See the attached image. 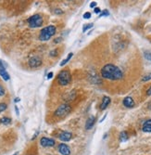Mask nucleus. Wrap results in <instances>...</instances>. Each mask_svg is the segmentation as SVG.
Instances as JSON below:
<instances>
[{
	"instance_id": "1",
	"label": "nucleus",
	"mask_w": 151,
	"mask_h": 155,
	"mask_svg": "<svg viewBox=\"0 0 151 155\" xmlns=\"http://www.w3.org/2000/svg\"><path fill=\"white\" fill-rule=\"evenodd\" d=\"M101 76L104 79L111 81H119L123 78V73L121 70L112 63H108L102 67Z\"/></svg>"
},
{
	"instance_id": "2",
	"label": "nucleus",
	"mask_w": 151,
	"mask_h": 155,
	"mask_svg": "<svg viewBox=\"0 0 151 155\" xmlns=\"http://www.w3.org/2000/svg\"><path fill=\"white\" fill-rule=\"evenodd\" d=\"M56 33H57V28L55 25L46 26L40 31L38 38L40 41H43V42L48 41L52 36H54L55 34H56Z\"/></svg>"
},
{
	"instance_id": "3",
	"label": "nucleus",
	"mask_w": 151,
	"mask_h": 155,
	"mask_svg": "<svg viewBox=\"0 0 151 155\" xmlns=\"http://www.w3.org/2000/svg\"><path fill=\"white\" fill-rule=\"evenodd\" d=\"M58 83L60 86H68L72 82V74L69 70H62L57 76Z\"/></svg>"
},
{
	"instance_id": "4",
	"label": "nucleus",
	"mask_w": 151,
	"mask_h": 155,
	"mask_svg": "<svg viewBox=\"0 0 151 155\" xmlns=\"http://www.w3.org/2000/svg\"><path fill=\"white\" fill-rule=\"evenodd\" d=\"M27 23L31 28H38L44 24V18L41 14H34L27 20Z\"/></svg>"
},
{
	"instance_id": "5",
	"label": "nucleus",
	"mask_w": 151,
	"mask_h": 155,
	"mask_svg": "<svg viewBox=\"0 0 151 155\" xmlns=\"http://www.w3.org/2000/svg\"><path fill=\"white\" fill-rule=\"evenodd\" d=\"M71 111H72V107L70 106V105H69L68 103H63V104L59 105L58 109L55 111L54 115L57 116V117H59V118H62V117H65L66 115L70 114Z\"/></svg>"
},
{
	"instance_id": "6",
	"label": "nucleus",
	"mask_w": 151,
	"mask_h": 155,
	"mask_svg": "<svg viewBox=\"0 0 151 155\" xmlns=\"http://www.w3.org/2000/svg\"><path fill=\"white\" fill-rule=\"evenodd\" d=\"M42 59H41L39 56H33V57H32L29 61H28V64L30 66V68L32 69H36L38 67H40L41 65H42Z\"/></svg>"
},
{
	"instance_id": "7",
	"label": "nucleus",
	"mask_w": 151,
	"mask_h": 155,
	"mask_svg": "<svg viewBox=\"0 0 151 155\" xmlns=\"http://www.w3.org/2000/svg\"><path fill=\"white\" fill-rule=\"evenodd\" d=\"M40 144L44 148H51L56 145V141H55V139H53V138L43 137L40 139Z\"/></svg>"
},
{
	"instance_id": "8",
	"label": "nucleus",
	"mask_w": 151,
	"mask_h": 155,
	"mask_svg": "<svg viewBox=\"0 0 151 155\" xmlns=\"http://www.w3.org/2000/svg\"><path fill=\"white\" fill-rule=\"evenodd\" d=\"M62 142H68L72 138V134L71 132H68V131H62L61 133L59 134V137H58Z\"/></svg>"
},
{
	"instance_id": "9",
	"label": "nucleus",
	"mask_w": 151,
	"mask_h": 155,
	"mask_svg": "<svg viewBox=\"0 0 151 155\" xmlns=\"http://www.w3.org/2000/svg\"><path fill=\"white\" fill-rule=\"evenodd\" d=\"M58 151L61 155H71V149L67 144L60 143L58 146Z\"/></svg>"
},
{
	"instance_id": "10",
	"label": "nucleus",
	"mask_w": 151,
	"mask_h": 155,
	"mask_svg": "<svg viewBox=\"0 0 151 155\" xmlns=\"http://www.w3.org/2000/svg\"><path fill=\"white\" fill-rule=\"evenodd\" d=\"M122 104L126 108H134L135 106V102L132 97H125L122 100Z\"/></svg>"
},
{
	"instance_id": "11",
	"label": "nucleus",
	"mask_w": 151,
	"mask_h": 155,
	"mask_svg": "<svg viewBox=\"0 0 151 155\" xmlns=\"http://www.w3.org/2000/svg\"><path fill=\"white\" fill-rule=\"evenodd\" d=\"M111 98L108 97V96H104V97H103L102 102H101V104H100V110H105V109H107V107H108V105L111 104Z\"/></svg>"
},
{
	"instance_id": "12",
	"label": "nucleus",
	"mask_w": 151,
	"mask_h": 155,
	"mask_svg": "<svg viewBox=\"0 0 151 155\" xmlns=\"http://www.w3.org/2000/svg\"><path fill=\"white\" fill-rule=\"evenodd\" d=\"M95 116H90L87 119V121L85 123V129L90 130L95 125Z\"/></svg>"
},
{
	"instance_id": "13",
	"label": "nucleus",
	"mask_w": 151,
	"mask_h": 155,
	"mask_svg": "<svg viewBox=\"0 0 151 155\" xmlns=\"http://www.w3.org/2000/svg\"><path fill=\"white\" fill-rule=\"evenodd\" d=\"M142 130L146 133H151V119H148L143 124Z\"/></svg>"
},
{
	"instance_id": "14",
	"label": "nucleus",
	"mask_w": 151,
	"mask_h": 155,
	"mask_svg": "<svg viewBox=\"0 0 151 155\" xmlns=\"http://www.w3.org/2000/svg\"><path fill=\"white\" fill-rule=\"evenodd\" d=\"M0 76H1L3 80H5V81H9L10 79L9 74L6 71V69H0Z\"/></svg>"
},
{
	"instance_id": "15",
	"label": "nucleus",
	"mask_w": 151,
	"mask_h": 155,
	"mask_svg": "<svg viewBox=\"0 0 151 155\" xmlns=\"http://www.w3.org/2000/svg\"><path fill=\"white\" fill-rule=\"evenodd\" d=\"M72 56H73V53H72V52H71V53H69L67 57H66L62 61L60 62V66H64V65L66 64V63H68L69 61L71 60V59L72 58Z\"/></svg>"
},
{
	"instance_id": "16",
	"label": "nucleus",
	"mask_w": 151,
	"mask_h": 155,
	"mask_svg": "<svg viewBox=\"0 0 151 155\" xmlns=\"http://www.w3.org/2000/svg\"><path fill=\"white\" fill-rule=\"evenodd\" d=\"M129 138V137H128V134H127V132L126 131H122L121 134H120V140L121 142H124V141H126V140Z\"/></svg>"
},
{
	"instance_id": "17",
	"label": "nucleus",
	"mask_w": 151,
	"mask_h": 155,
	"mask_svg": "<svg viewBox=\"0 0 151 155\" xmlns=\"http://www.w3.org/2000/svg\"><path fill=\"white\" fill-rule=\"evenodd\" d=\"M0 124H11V119L9 117H3L0 119Z\"/></svg>"
},
{
	"instance_id": "18",
	"label": "nucleus",
	"mask_w": 151,
	"mask_h": 155,
	"mask_svg": "<svg viewBox=\"0 0 151 155\" xmlns=\"http://www.w3.org/2000/svg\"><path fill=\"white\" fill-rule=\"evenodd\" d=\"M144 56H145L146 60H147L148 61H151V50L144 51Z\"/></svg>"
},
{
	"instance_id": "19",
	"label": "nucleus",
	"mask_w": 151,
	"mask_h": 155,
	"mask_svg": "<svg viewBox=\"0 0 151 155\" xmlns=\"http://www.w3.org/2000/svg\"><path fill=\"white\" fill-rule=\"evenodd\" d=\"M93 26H94V24H93V23H88V24H85V25L83 27V32H84V33H85L87 30H89V29H91V28H93Z\"/></svg>"
},
{
	"instance_id": "20",
	"label": "nucleus",
	"mask_w": 151,
	"mask_h": 155,
	"mask_svg": "<svg viewBox=\"0 0 151 155\" xmlns=\"http://www.w3.org/2000/svg\"><path fill=\"white\" fill-rule=\"evenodd\" d=\"M108 15H109L108 10V9H104V10H102L101 13L99 14V17H100V18H101V17H107V16H108Z\"/></svg>"
},
{
	"instance_id": "21",
	"label": "nucleus",
	"mask_w": 151,
	"mask_h": 155,
	"mask_svg": "<svg viewBox=\"0 0 151 155\" xmlns=\"http://www.w3.org/2000/svg\"><path fill=\"white\" fill-rule=\"evenodd\" d=\"M7 108H8V105H7L6 103H3V102L0 103V114L3 112L4 111H6Z\"/></svg>"
},
{
	"instance_id": "22",
	"label": "nucleus",
	"mask_w": 151,
	"mask_h": 155,
	"mask_svg": "<svg viewBox=\"0 0 151 155\" xmlns=\"http://www.w3.org/2000/svg\"><path fill=\"white\" fill-rule=\"evenodd\" d=\"M148 80H151V73L147 74V75H145L143 77V79H142L143 82H146V81H148Z\"/></svg>"
},
{
	"instance_id": "23",
	"label": "nucleus",
	"mask_w": 151,
	"mask_h": 155,
	"mask_svg": "<svg viewBox=\"0 0 151 155\" xmlns=\"http://www.w3.org/2000/svg\"><path fill=\"white\" fill-rule=\"evenodd\" d=\"M49 55L51 56V57H56V56H58V50L57 49H53V50L50 51Z\"/></svg>"
},
{
	"instance_id": "24",
	"label": "nucleus",
	"mask_w": 151,
	"mask_h": 155,
	"mask_svg": "<svg viewBox=\"0 0 151 155\" xmlns=\"http://www.w3.org/2000/svg\"><path fill=\"white\" fill-rule=\"evenodd\" d=\"M5 94H6V90H5V88L0 84V97H3V96H5Z\"/></svg>"
},
{
	"instance_id": "25",
	"label": "nucleus",
	"mask_w": 151,
	"mask_h": 155,
	"mask_svg": "<svg viewBox=\"0 0 151 155\" xmlns=\"http://www.w3.org/2000/svg\"><path fill=\"white\" fill-rule=\"evenodd\" d=\"M91 16H92V14L90 12H85L84 14V19H90Z\"/></svg>"
},
{
	"instance_id": "26",
	"label": "nucleus",
	"mask_w": 151,
	"mask_h": 155,
	"mask_svg": "<svg viewBox=\"0 0 151 155\" xmlns=\"http://www.w3.org/2000/svg\"><path fill=\"white\" fill-rule=\"evenodd\" d=\"M94 11H95V14H100L102 10H101L99 8H98V7H97V8H95V9H94Z\"/></svg>"
},
{
	"instance_id": "27",
	"label": "nucleus",
	"mask_w": 151,
	"mask_h": 155,
	"mask_svg": "<svg viewBox=\"0 0 151 155\" xmlns=\"http://www.w3.org/2000/svg\"><path fill=\"white\" fill-rule=\"evenodd\" d=\"M97 5H98V3L97 2H91V4H90V8H97Z\"/></svg>"
},
{
	"instance_id": "28",
	"label": "nucleus",
	"mask_w": 151,
	"mask_h": 155,
	"mask_svg": "<svg viewBox=\"0 0 151 155\" xmlns=\"http://www.w3.org/2000/svg\"><path fill=\"white\" fill-rule=\"evenodd\" d=\"M53 73L52 72H50V73H47V76H46V78L47 79H51L52 78V77H53Z\"/></svg>"
},
{
	"instance_id": "29",
	"label": "nucleus",
	"mask_w": 151,
	"mask_h": 155,
	"mask_svg": "<svg viewBox=\"0 0 151 155\" xmlns=\"http://www.w3.org/2000/svg\"><path fill=\"white\" fill-rule=\"evenodd\" d=\"M0 69H6L5 65H4V62L1 60H0Z\"/></svg>"
},
{
	"instance_id": "30",
	"label": "nucleus",
	"mask_w": 151,
	"mask_h": 155,
	"mask_svg": "<svg viewBox=\"0 0 151 155\" xmlns=\"http://www.w3.org/2000/svg\"><path fill=\"white\" fill-rule=\"evenodd\" d=\"M147 96H151V86L148 87V89L147 90Z\"/></svg>"
},
{
	"instance_id": "31",
	"label": "nucleus",
	"mask_w": 151,
	"mask_h": 155,
	"mask_svg": "<svg viewBox=\"0 0 151 155\" xmlns=\"http://www.w3.org/2000/svg\"><path fill=\"white\" fill-rule=\"evenodd\" d=\"M55 13H56V14H62L63 11L60 10V9H56V10H55Z\"/></svg>"
},
{
	"instance_id": "32",
	"label": "nucleus",
	"mask_w": 151,
	"mask_h": 155,
	"mask_svg": "<svg viewBox=\"0 0 151 155\" xmlns=\"http://www.w3.org/2000/svg\"><path fill=\"white\" fill-rule=\"evenodd\" d=\"M60 41H61V38L59 37V38H56V39L54 40V43H59Z\"/></svg>"
},
{
	"instance_id": "33",
	"label": "nucleus",
	"mask_w": 151,
	"mask_h": 155,
	"mask_svg": "<svg viewBox=\"0 0 151 155\" xmlns=\"http://www.w3.org/2000/svg\"><path fill=\"white\" fill-rule=\"evenodd\" d=\"M15 111H16V114L19 115V114H20V111H19V109H18L17 106H15Z\"/></svg>"
},
{
	"instance_id": "34",
	"label": "nucleus",
	"mask_w": 151,
	"mask_h": 155,
	"mask_svg": "<svg viewBox=\"0 0 151 155\" xmlns=\"http://www.w3.org/2000/svg\"><path fill=\"white\" fill-rule=\"evenodd\" d=\"M106 116H107V115H105V116H104V117H103V118H102V119H101V120H100V123H102V122H103V121H104V120H105V118H106Z\"/></svg>"
},
{
	"instance_id": "35",
	"label": "nucleus",
	"mask_w": 151,
	"mask_h": 155,
	"mask_svg": "<svg viewBox=\"0 0 151 155\" xmlns=\"http://www.w3.org/2000/svg\"><path fill=\"white\" fill-rule=\"evenodd\" d=\"M20 100V98H15V102H19Z\"/></svg>"
},
{
	"instance_id": "36",
	"label": "nucleus",
	"mask_w": 151,
	"mask_h": 155,
	"mask_svg": "<svg viewBox=\"0 0 151 155\" xmlns=\"http://www.w3.org/2000/svg\"><path fill=\"white\" fill-rule=\"evenodd\" d=\"M13 155H18V152H16L15 154H13Z\"/></svg>"
}]
</instances>
